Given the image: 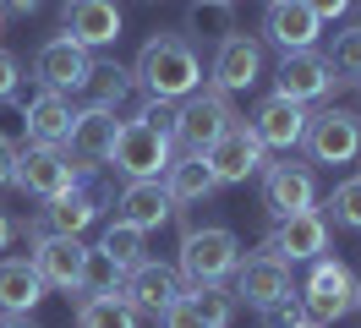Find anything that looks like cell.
<instances>
[{
	"label": "cell",
	"mask_w": 361,
	"mask_h": 328,
	"mask_svg": "<svg viewBox=\"0 0 361 328\" xmlns=\"http://www.w3.org/2000/svg\"><path fill=\"white\" fill-rule=\"evenodd\" d=\"M317 33H323V22H317L301 0H269V11H263V39H269L279 55L317 49Z\"/></svg>",
	"instance_id": "obj_19"
},
{
	"label": "cell",
	"mask_w": 361,
	"mask_h": 328,
	"mask_svg": "<svg viewBox=\"0 0 361 328\" xmlns=\"http://www.w3.org/2000/svg\"><path fill=\"white\" fill-rule=\"evenodd\" d=\"M301 6H307L317 22H339L345 11H350V6H356V0H301Z\"/></svg>",
	"instance_id": "obj_38"
},
{
	"label": "cell",
	"mask_w": 361,
	"mask_h": 328,
	"mask_svg": "<svg viewBox=\"0 0 361 328\" xmlns=\"http://www.w3.org/2000/svg\"><path fill=\"white\" fill-rule=\"evenodd\" d=\"M11 236H17V224H11V214H6V208H0V252H6V246H11Z\"/></svg>",
	"instance_id": "obj_42"
},
{
	"label": "cell",
	"mask_w": 361,
	"mask_h": 328,
	"mask_svg": "<svg viewBox=\"0 0 361 328\" xmlns=\"http://www.w3.org/2000/svg\"><path fill=\"white\" fill-rule=\"evenodd\" d=\"M0 328H44L33 312H0Z\"/></svg>",
	"instance_id": "obj_41"
},
{
	"label": "cell",
	"mask_w": 361,
	"mask_h": 328,
	"mask_svg": "<svg viewBox=\"0 0 361 328\" xmlns=\"http://www.w3.org/2000/svg\"><path fill=\"white\" fill-rule=\"evenodd\" d=\"M44 0H0V17H33Z\"/></svg>",
	"instance_id": "obj_40"
},
{
	"label": "cell",
	"mask_w": 361,
	"mask_h": 328,
	"mask_svg": "<svg viewBox=\"0 0 361 328\" xmlns=\"http://www.w3.org/2000/svg\"><path fill=\"white\" fill-rule=\"evenodd\" d=\"M203 164L214 170V181L219 186H247L252 175H263V164H269V148L257 142V131L235 115L225 131H219V142L203 153Z\"/></svg>",
	"instance_id": "obj_7"
},
{
	"label": "cell",
	"mask_w": 361,
	"mask_h": 328,
	"mask_svg": "<svg viewBox=\"0 0 361 328\" xmlns=\"http://www.w3.org/2000/svg\"><path fill=\"white\" fill-rule=\"evenodd\" d=\"M295 279H290V262L279 257H241V268H235V301L241 306H263L279 301V296H290Z\"/></svg>",
	"instance_id": "obj_23"
},
{
	"label": "cell",
	"mask_w": 361,
	"mask_h": 328,
	"mask_svg": "<svg viewBox=\"0 0 361 328\" xmlns=\"http://www.w3.org/2000/svg\"><path fill=\"white\" fill-rule=\"evenodd\" d=\"M356 312H361V279H356Z\"/></svg>",
	"instance_id": "obj_43"
},
{
	"label": "cell",
	"mask_w": 361,
	"mask_h": 328,
	"mask_svg": "<svg viewBox=\"0 0 361 328\" xmlns=\"http://www.w3.org/2000/svg\"><path fill=\"white\" fill-rule=\"evenodd\" d=\"M208 77H214L219 93H247V87H257V77H263V44L247 39V33H225V39L214 44Z\"/></svg>",
	"instance_id": "obj_16"
},
{
	"label": "cell",
	"mask_w": 361,
	"mask_h": 328,
	"mask_svg": "<svg viewBox=\"0 0 361 328\" xmlns=\"http://www.w3.org/2000/svg\"><path fill=\"white\" fill-rule=\"evenodd\" d=\"M230 121H235L230 93H219V87H197V93H186V99L176 104V131H170V142H176L180 153H208Z\"/></svg>",
	"instance_id": "obj_4"
},
{
	"label": "cell",
	"mask_w": 361,
	"mask_h": 328,
	"mask_svg": "<svg viewBox=\"0 0 361 328\" xmlns=\"http://www.w3.org/2000/svg\"><path fill=\"white\" fill-rule=\"evenodd\" d=\"M329 252V219L317 214V208H307V214H290L274 224V236L257 246V257H279V262H312Z\"/></svg>",
	"instance_id": "obj_10"
},
{
	"label": "cell",
	"mask_w": 361,
	"mask_h": 328,
	"mask_svg": "<svg viewBox=\"0 0 361 328\" xmlns=\"http://www.w3.org/2000/svg\"><path fill=\"white\" fill-rule=\"evenodd\" d=\"M71 186H82V170L71 164V153H66V148L27 142V148L17 153V192L39 197V202H49V197L71 192Z\"/></svg>",
	"instance_id": "obj_8"
},
{
	"label": "cell",
	"mask_w": 361,
	"mask_h": 328,
	"mask_svg": "<svg viewBox=\"0 0 361 328\" xmlns=\"http://www.w3.org/2000/svg\"><path fill=\"white\" fill-rule=\"evenodd\" d=\"M88 71H93V49L71 44L66 33L39 44V55H33V83L44 87V93H77Z\"/></svg>",
	"instance_id": "obj_14"
},
{
	"label": "cell",
	"mask_w": 361,
	"mask_h": 328,
	"mask_svg": "<svg viewBox=\"0 0 361 328\" xmlns=\"http://www.w3.org/2000/svg\"><path fill=\"white\" fill-rule=\"evenodd\" d=\"M170 159H176V142H170L164 131L142 126V121H121L115 148H110V170L115 175H126V181H164Z\"/></svg>",
	"instance_id": "obj_5"
},
{
	"label": "cell",
	"mask_w": 361,
	"mask_h": 328,
	"mask_svg": "<svg viewBox=\"0 0 361 328\" xmlns=\"http://www.w3.org/2000/svg\"><path fill=\"white\" fill-rule=\"evenodd\" d=\"M334 219V230H350V236H361V175H350V181H339L334 197H329V214Z\"/></svg>",
	"instance_id": "obj_32"
},
{
	"label": "cell",
	"mask_w": 361,
	"mask_h": 328,
	"mask_svg": "<svg viewBox=\"0 0 361 328\" xmlns=\"http://www.w3.org/2000/svg\"><path fill=\"white\" fill-rule=\"evenodd\" d=\"M0 148H6V131H0Z\"/></svg>",
	"instance_id": "obj_44"
},
{
	"label": "cell",
	"mask_w": 361,
	"mask_h": 328,
	"mask_svg": "<svg viewBox=\"0 0 361 328\" xmlns=\"http://www.w3.org/2000/svg\"><path fill=\"white\" fill-rule=\"evenodd\" d=\"M274 93L279 99H295V104H317V99H334L339 77L323 49H295V55H279V71H274Z\"/></svg>",
	"instance_id": "obj_9"
},
{
	"label": "cell",
	"mask_w": 361,
	"mask_h": 328,
	"mask_svg": "<svg viewBox=\"0 0 361 328\" xmlns=\"http://www.w3.org/2000/svg\"><path fill=\"white\" fill-rule=\"evenodd\" d=\"M329 66H334L339 87H345V83L356 87V83H361V22H350L345 33H334V49H329Z\"/></svg>",
	"instance_id": "obj_30"
},
{
	"label": "cell",
	"mask_w": 361,
	"mask_h": 328,
	"mask_svg": "<svg viewBox=\"0 0 361 328\" xmlns=\"http://www.w3.org/2000/svg\"><path fill=\"white\" fill-rule=\"evenodd\" d=\"M263 208H269L274 224L290 219V214L317 208V175H312V164H295V159H285V164H263Z\"/></svg>",
	"instance_id": "obj_11"
},
{
	"label": "cell",
	"mask_w": 361,
	"mask_h": 328,
	"mask_svg": "<svg viewBox=\"0 0 361 328\" xmlns=\"http://www.w3.org/2000/svg\"><path fill=\"white\" fill-rule=\"evenodd\" d=\"M71 121H77V104L71 93H33L23 104V126H27V142H44V148H66L71 137Z\"/></svg>",
	"instance_id": "obj_22"
},
{
	"label": "cell",
	"mask_w": 361,
	"mask_h": 328,
	"mask_svg": "<svg viewBox=\"0 0 361 328\" xmlns=\"http://www.w3.org/2000/svg\"><path fill=\"white\" fill-rule=\"evenodd\" d=\"M99 252H104V257H115L126 274H132L137 262H142V230H132V224H121V219H115L110 230L99 236Z\"/></svg>",
	"instance_id": "obj_33"
},
{
	"label": "cell",
	"mask_w": 361,
	"mask_h": 328,
	"mask_svg": "<svg viewBox=\"0 0 361 328\" xmlns=\"http://www.w3.org/2000/svg\"><path fill=\"white\" fill-rule=\"evenodd\" d=\"M132 83L142 87V99H170V104H180L186 93L203 87V55L192 49L186 33H154V39H142V49H137Z\"/></svg>",
	"instance_id": "obj_1"
},
{
	"label": "cell",
	"mask_w": 361,
	"mask_h": 328,
	"mask_svg": "<svg viewBox=\"0 0 361 328\" xmlns=\"http://www.w3.org/2000/svg\"><path fill=\"white\" fill-rule=\"evenodd\" d=\"M0 186H17V148H0Z\"/></svg>",
	"instance_id": "obj_39"
},
{
	"label": "cell",
	"mask_w": 361,
	"mask_h": 328,
	"mask_svg": "<svg viewBox=\"0 0 361 328\" xmlns=\"http://www.w3.org/2000/svg\"><path fill=\"white\" fill-rule=\"evenodd\" d=\"M301 306H307V317H312L317 328H329L339 323V317H350L356 312V274L345 268L339 257H312L307 262V279H301Z\"/></svg>",
	"instance_id": "obj_3"
},
{
	"label": "cell",
	"mask_w": 361,
	"mask_h": 328,
	"mask_svg": "<svg viewBox=\"0 0 361 328\" xmlns=\"http://www.w3.org/2000/svg\"><path fill=\"white\" fill-rule=\"evenodd\" d=\"M137 121L170 137V131H176V104H170V99H142V109H137Z\"/></svg>",
	"instance_id": "obj_35"
},
{
	"label": "cell",
	"mask_w": 361,
	"mask_h": 328,
	"mask_svg": "<svg viewBox=\"0 0 361 328\" xmlns=\"http://www.w3.org/2000/svg\"><path fill=\"white\" fill-rule=\"evenodd\" d=\"M115 131H121V115H115V109H77L71 137H66L71 164L82 175L104 170V164H110V148H115Z\"/></svg>",
	"instance_id": "obj_15"
},
{
	"label": "cell",
	"mask_w": 361,
	"mask_h": 328,
	"mask_svg": "<svg viewBox=\"0 0 361 328\" xmlns=\"http://www.w3.org/2000/svg\"><path fill=\"white\" fill-rule=\"evenodd\" d=\"M230 6H235V0H230Z\"/></svg>",
	"instance_id": "obj_46"
},
{
	"label": "cell",
	"mask_w": 361,
	"mask_h": 328,
	"mask_svg": "<svg viewBox=\"0 0 361 328\" xmlns=\"http://www.w3.org/2000/svg\"><path fill=\"white\" fill-rule=\"evenodd\" d=\"M77 328H137V312L126 306L121 290H110V296H82V301H77Z\"/></svg>",
	"instance_id": "obj_27"
},
{
	"label": "cell",
	"mask_w": 361,
	"mask_h": 328,
	"mask_svg": "<svg viewBox=\"0 0 361 328\" xmlns=\"http://www.w3.org/2000/svg\"><path fill=\"white\" fill-rule=\"evenodd\" d=\"M247 126L257 131V142H263V148L290 153V148H301V131H307V104L269 93V99H257V109H252Z\"/></svg>",
	"instance_id": "obj_18"
},
{
	"label": "cell",
	"mask_w": 361,
	"mask_h": 328,
	"mask_svg": "<svg viewBox=\"0 0 361 328\" xmlns=\"http://www.w3.org/2000/svg\"><path fill=\"white\" fill-rule=\"evenodd\" d=\"M115 219L148 236V230H159V224L176 219V197L164 192V181H126L121 197H115Z\"/></svg>",
	"instance_id": "obj_21"
},
{
	"label": "cell",
	"mask_w": 361,
	"mask_h": 328,
	"mask_svg": "<svg viewBox=\"0 0 361 328\" xmlns=\"http://www.w3.org/2000/svg\"><path fill=\"white\" fill-rule=\"evenodd\" d=\"M186 301L197 306V317H203L208 328H230L235 323V290H225V284H186Z\"/></svg>",
	"instance_id": "obj_28"
},
{
	"label": "cell",
	"mask_w": 361,
	"mask_h": 328,
	"mask_svg": "<svg viewBox=\"0 0 361 328\" xmlns=\"http://www.w3.org/2000/svg\"><path fill=\"white\" fill-rule=\"evenodd\" d=\"M121 279H126V268L115 257H104L99 246H88V262H82V296H110V290H121Z\"/></svg>",
	"instance_id": "obj_31"
},
{
	"label": "cell",
	"mask_w": 361,
	"mask_h": 328,
	"mask_svg": "<svg viewBox=\"0 0 361 328\" xmlns=\"http://www.w3.org/2000/svg\"><path fill=\"white\" fill-rule=\"evenodd\" d=\"M82 262H88V246L82 236H39L33 241V268L49 290H77L82 284Z\"/></svg>",
	"instance_id": "obj_20"
},
{
	"label": "cell",
	"mask_w": 361,
	"mask_h": 328,
	"mask_svg": "<svg viewBox=\"0 0 361 328\" xmlns=\"http://www.w3.org/2000/svg\"><path fill=\"white\" fill-rule=\"evenodd\" d=\"M301 148H307L312 164H350V159H361V115L356 109H339V104L307 115Z\"/></svg>",
	"instance_id": "obj_6"
},
{
	"label": "cell",
	"mask_w": 361,
	"mask_h": 328,
	"mask_svg": "<svg viewBox=\"0 0 361 328\" xmlns=\"http://www.w3.org/2000/svg\"><path fill=\"white\" fill-rule=\"evenodd\" d=\"M61 22H66V39L82 44V49H104V44H115L121 28H126V17H121L115 0H66V6H61Z\"/></svg>",
	"instance_id": "obj_17"
},
{
	"label": "cell",
	"mask_w": 361,
	"mask_h": 328,
	"mask_svg": "<svg viewBox=\"0 0 361 328\" xmlns=\"http://www.w3.org/2000/svg\"><path fill=\"white\" fill-rule=\"evenodd\" d=\"M180 290H186V284H180L176 268H170V262H148V257H142L132 274L121 279V296H126V306H132L137 317H154V323L180 301Z\"/></svg>",
	"instance_id": "obj_12"
},
{
	"label": "cell",
	"mask_w": 361,
	"mask_h": 328,
	"mask_svg": "<svg viewBox=\"0 0 361 328\" xmlns=\"http://www.w3.org/2000/svg\"><path fill=\"white\" fill-rule=\"evenodd\" d=\"M301 328H317V323H301Z\"/></svg>",
	"instance_id": "obj_45"
},
{
	"label": "cell",
	"mask_w": 361,
	"mask_h": 328,
	"mask_svg": "<svg viewBox=\"0 0 361 328\" xmlns=\"http://www.w3.org/2000/svg\"><path fill=\"white\" fill-rule=\"evenodd\" d=\"M49 284L39 279V268L33 257H6L0 262V312H33V306L44 301Z\"/></svg>",
	"instance_id": "obj_24"
},
{
	"label": "cell",
	"mask_w": 361,
	"mask_h": 328,
	"mask_svg": "<svg viewBox=\"0 0 361 328\" xmlns=\"http://www.w3.org/2000/svg\"><path fill=\"white\" fill-rule=\"evenodd\" d=\"M235 268H241V241H235L230 224H192V230H180L176 274L186 284H225Z\"/></svg>",
	"instance_id": "obj_2"
},
{
	"label": "cell",
	"mask_w": 361,
	"mask_h": 328,
	"mask_svg": "<svg viewBox=\"0 0 361 328\" xmlns=\"http://www.w3.org/2000/svg\"><path fill=\"white\" fill-rule=\"evenodd\" d=\"M104 214V202H99V192H88V186H71V192L61 197H49L39 214L27 219V241H39V236H82L93 219Z\"/></svg>",
	"instance_id": "obj_13"
},
{
	"label": "cell",
	"mask_w": 361,
	"mask_h": 328,
	"mask_svg": "<svg viewBox=\"0 0 361 328\" xmlns=\"http://www.w3.org/2000/svg\"><path fill=\"white\" fill-rule=\"evenodd\" d=\"M257 317H263V328H301V323H312L295 290H290V296H279V301H269L263 312H257Z\"/></svg>",
	"instance_id": "obj_34"
},
{
	"label": "cell",
	"mask_w": 361,
	"mask_h": 328,
	"mask_svg": "<svg viewBox=\"0 0 361 328\" xmlns=\"http://www.w3.org/2000/svg\"><path fill=\"white\" fill-rule=\"evenodd\" d=\"M132 66H93L88 77H82V87H77V99H82V109H121L126 104V93H132Z\"/></svg>",
	"instance_id": "obj_26"
},
{
	"label": "cell",
	"mask_w": 361,
	"mask_h": 328,
	"mask_svg": "<svg viewBox=\"0 0 361 328\" xmlns=\"http://www.w3.org/2000/svg\"><path fill=\"white\" fill-rule=\"evenodd\" d=\"M164 192L180 202H208V197L219 192V181H214V170L203 164V153H180V159H170V170H164Z\"/></svg>",
	"instance_id": "obj_25"
},
{
	"label": "cell",
	"mask_w": 361,
	"mask_h": 328,
	"mask_svg": "<svg viewBox=\"0 0 361 328\" xmlns=\"http://www.w3.org/2000/svg\"><path fill=\"white\" fill-rule=\"evenodd\" d=\"M186 33L219 44L225 33H235V6H230V0H197V6H192V17H186Z\"/></svg>",
	"instance_id": "obj_29"
},
{
	"label": "cell",
	"mask_w": 361,
	"mask_h": 328,
	"mask_svg": "<svg viewBox=\"0 0 361 328\" xmlns=\"http://www.w3.org/2000/svg\"><path fill=\"white\" fill-rule=\"evenodd\" d=\"M159 328H208V323H203V317H197V306L186 301V290H180V301L170 306L164 317H159Z\"/></svg>",
	"instance_id": "obj_36"
},
{
	"label": "cell",
	"mask_w": 361,
	"mask_h": 328,
	"mask_svg": "<svg viewBox=\"0 0 361 328\" xmlns=\"http://www.w3.org/2000/svg\"><path fill=\"white\" fill-rule=\"evenodd\" d=\"M17 83H23V61L11 49H0V99H17Z\"/></svg>",
	"instance_id": "obj_37"
},
{
	"label": "cell",
	"mask_w": 361,
	"mask_h": 328,
	"mask_svg": "<svg viewBox=\"0 0 361 328\" xmlns=\"http://www.w3.org/2000/svg\"><path fill=\"white\" fill-rule=\"evenodd\" d=\"M356 87H361V83H356Z\"/></svg>",
	"instance_id": "obj_47"
}]
</instances>
